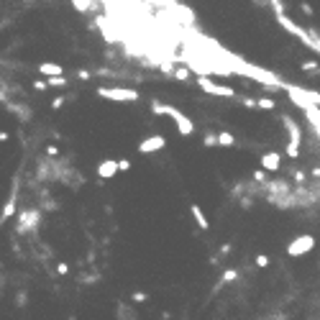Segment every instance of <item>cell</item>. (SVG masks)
Instances as JSON below:
<instances>
[{"label":"cell","instance_id":"1","mask_svg":"<svg viewBox=\"0 0 320 320\" xmlns=\"http://www.w3.org/2000/svg\"><path fill=\"white\" fill-rule=\"evenodd\" d=\"M274 18H277V23L282 26L284 31H287V33H292V36H297L302 44H305V46H310V49H313L315 54L320 51V44H318V31H313V33H310V31H305L302 26H297V23L292 21V18H287V13H282V15H274Z\"/></svg>","mask_w":320,"mask_h":320},{"label":"cell","instance_id":"2","mask_svg":"<svg viewBox=\"0 0 320 320\" xmlns=\"http://www.w3.org/2000/svg\"><path fill=\"white\" fill-rule=\"evenodd\" d=\"M282 90H287V95H290V100L297 105V108H310V105H320V95L313 90H302V87H297V85H287V82H282Z\"/></svg>","mask_w":320,"mask_h":320},{"label":"cell","instance_id":"3","mask_svg":"<svg viewBox=\"0 0 320 320\" xmlns=\"http://www.w3.org/2000/svg\"><path fill=\"white\" fill-rule=\"evenodd\" d=\"M97 95L105 97V100H115V103H136L138 100V90L133 87H97Z\"/></svg>","mask_w":320,"mask_h":320},{"label":"cell","instance_id":"4","mask_svg":"<svg viewBox=\"0 0 320 320\" xmlns=\"http://www.w3.org/2000/svg\"><path fill=\"white\" fill-rule=\"evenodd\" d=\"M282 123H284V128H287V133H290L287 156H290V159H297V156H300V144H302V131H300V126L295 123V118H292V115H282Z\"/></svg>","mask_w":320,"mask_h":320},{"label":"cell","instance_id":"5","mask_svg":"<svg viewBox=\"0 0 320 320\" xmlns=\"http://www.w3.org/2000/svg\"><path fill=\"white\" fill-rule=\"evenodd\" d=\"M41 226V210L39 208H31V210H21L18 213V233H31V230H36Z\"/></svg>","mask_w":320,"mask_h":320},{"label":"cell","instance_id":"6","mask_svg":"<svg viewBox=\"0 0 320 320\" xmlns=\"http://www.w3.org/2000/svg\"><path fill=\"white\" fill-rule=\"evenodd\" d=\"M18 187H21V180L15 177L13 187H11V195H8V202H5L3 213H0V228H3V223H8V220L15 215V210H18Z\"/></svg>","mask_w":320,"mask_h":320},{"label":"cell","instance_id":"7","mask_svg":"<svg viewBox=\"0 0 320 320\" xmlns=\"http://www.w3.org/2000/svg\"><path fill=\"white\" fill-rule=\"evenodd\" d=\"M164 115H169V118L174 121V126H177V131H180L182 136H192L195 126H192V121H190V118H187V115H184L182 110H177V108H172V105H167Z\"/></svg>","mask_w":320,"mask_h":320},{"label":"cell","instance_id":"8","mask_svg":"<svg viewBox=\"0 0 320 320\" xmlns=\"http://www.w3.org/2000/svg\"><path fill=\"white\" fill-rule=\"evenodd\" d=\"M198 85L205 90L208 95H220V97H236L233 92V87H228V85H218V82H213L210 77H198Z\"/></svg>","mask_w":320,"mask_h":320},{"label":"cell","instance_id":"9","mask_svg":"<svg viewBox=\"0 0 320 320\" xmlns=\"http://www.w3.org/2000/svg\"><path fill=\"white\" fill-rule=\"evenodd\" d=\"M313 246H315V238L310 236V233H305V236H297L295 241H290L287 254H290V256H302V254L313 251Z\"/></svg>","mask_w":320,"mask_h":320},{"label":"cell","instance_id":"10","mask_svg":"<svg viewBox=\"0 0 320 320\" xmlns=\"http://www.w3.org/2000/svg\"><path fill=\"white\" fill-rule=\"evenodd\" d=\"M167 146V138L164 136H149L138 144V154H151V151H159Z\"/></svg>","mask_w":320,"mask_h":320},{"label":"cell","instance_id":"11","mask_svg":"<svg viewBox=\"0 0 320 320\" xmlns=\"http://www.w3.org/2000/svg\"><path fill=\"white\" fill-rule=\"evenodd\" d=\"M5 105V110L8 113H13V115H18V121H23V123H29L31 118H33V113H31V108L29 105H23V103H3Z\"/></svg>","mask_w":320,"mask_h":320},{"label":"cell","instance_id":"12","mask_svg":"<svg viewBox=\"0 0 320 320\" xmlns=\"http://www.w3.org/2000/svg\"><path fill=\"white\" fill-rule=\"evenodd\" d=\"M115 174H118V164H115V159H105V162L97 164V177H100V180H113Z\"/></svg>","mask_w":320,"mask_h":320},{"label":"cell","instance_id":"13","mask_svg":"<svg viewBox=\"0 0 320 320\" xmlns=\"http://www.w3.org/2000/svg\"><path fill=\"white\" fill-rule=\"evenodd\" d=\"M282 167V156L277 154V151H269V154L261 156V169L264 172H279Z\"/></svg>","mask_w":320,"mask_h":320},{"label":"cell","instance_id":"14","mask_svg":"<svg viewBox=\"0 0 320 320\" xmlns=\"http://www.w3.org/2000/svg\"><path fill=\"white\" fill-rule=\"evenodd\" d=\"M190 213H192V218H195V223H198L200 230H208L210 228V220L205 218V213H202V208L198 205V202H192V205H190Z\"/></svg>","mask_w":320,"mask_h":320},{"label":"cell","instance_id":"15","mask_svg":"<svg viewBox=\"0 0 320 320\" xmlns=\"http://www.w3.org/2000/svg\"><path fill=\"white\" fill-rule=\"evenodd\" d=\"M238 274H241V272H238V269H226L223 274H220V279H218V284H215V290H213V295H215V292H218V290H223V287H226V284H230V282H236V279H238Z\"/></svg>","mask_w":320,"mask_h":320},{"label":"cell","instance_id":"16","mask_svg":"<svg viewBox=\"0 0 320 320\" xmlns=\"http://www.w3.org/2000/svg\"><path fill=\"white\" fill-rule=\"evenodd\" d=\"M115 318H118V320H138V315L131 310L128 302H118V307H115Z\"/></svg>","mask_w":320,"mask_h":320},{"label":"cell","instance_id":"17","mask_svg":"<svg viewBox=\"0 0 320 320\" xmlns=\"http://www.w3.org/2000/svg\"><path fill=\"white\" fill-rule=\"evenodd\" d=\"M39 72L44 77H57V75H64V67L54 64V61H44V64H39Z\"/></svg>","mask_w":320,"mask_h":320},{"label":"cell","instance_id":"18","mask_svg":"<svg viewBox=\"0 0 320 320\" xmlns=\"http://www.w3.org/2000/svg\"><path fill=\"white\" fill-rule=\"evenodd\" d=\"M174 79H180V82H190V77H192V69L190 67H172V75Z\"/></svg>","mask_w":320,"mask_h":320},{"label":"cell","instance_id":"19","mask_svg":"<svg viewBox=\"0 0 320 320\" xmlns=\"http://www.w3.org/2000/svg\"><path fill=\"white\" fill-rule=\"evenodd\" d=\"M218 136V146H236V136L230 131H223V133H215Z\"/></svg>","mask_w":320,"mask_h":320},{"label":"cell","instance_id":"20","mask_svg":"<svg viewBox=\"0 0 320 320\" xmlns=\"http://www.w3.org/2000/svg\"><path fill=\"white\" fill-rule=\"evenodd\" d=\"M72 5H75V11H79V13H87V11H92L95 0H72Z\"/></svg>","mask_w":320,"mask_h":320},{"label":"cell","instance_id":"21","mask_svg":"<svg viewBox=\"0 0 320 320\" xmlns=\"http://www.w3.org/2000/svg\"><path fill=\"white\" fill-rule=\"evenodd\" d=\"M67 85H69V79H67V77H61V75L46 79V87H67Z\"/></svg>","mask_w":320,"mask_h":320},{"label":"cell","instance_id":"22","mask_svg":"<svg viewBox=\"0 0 320 320\" xmlns=\"http://www.w3.org/2000/svg\"><path fill=\"white\" fill-rule=\"evenodd\" d=\"M274 103L272 97H259V100H256V108H261V110H274Z\"/></svg>","mask_w":320,"mask_h":320},{"label":"cell","instance_id":"23","mask_svg":"<svg viewBox=\"0 0 320 320\" xmlns=\"http://www.w3.org/2000/svg\"><path fill=\"white\" fill-rule=\"evenodd\" d=\"M15 307H29V292H15Z\"/></svg>","mask_w":320,"mask_h":320},{"label":"cell","instance_id":"24","mask_svg":"<svg viewBox=\"0 0 320 320\" xmlns=\"http://www.w3.org/2000/svg\"><path fill=\"white\" fill-rule=\"evenodd\" d=\"M266 5H272L274 15H282V13H287V11H284V3H282V0H266Z\"/></svg>","mask_w":320,"mask_h":320},{"label":"cell","instance_id":"25","mask_svg":"<svg viewBox=\"0 0 320 320\" xmlns=\"http://www.w3.org/2000/svg\"><path fill=\"white\" fill-rule=\"evenodd\" d=\"M164 110H167V105H164L162 100H151V113H156V115H164Z\"/></svg>","mask_w":320,"mask_h":320},{"label":"cell","instance_id":"26","mask_svg":"<svg viewBox=\"0 0 320 320\" xmlns=\"http://www.w3.org/2000/svg\"><path fill=\"white\" fill-rule=\"evenodd\" d=\"M292 182H295V184H305L307 180H305V172H302V169H292Z\"/></svg>","mask_w":320,"mask_h":320},{"label":"cell","instance_id":"27","mask_svg":"<svg viewBox=\"0 0 320 320\" xmlns=\"http://www.w3.org/2000/svg\"><path fill=\"white\" fill-rule=\"evenodd\" d=\"M302 72H313V75H318V61H302Z\"/></svg>","mask_w":320,"mask_h":320},{"label":"cell","instance_id":"28","mask_svg":"<svg viewBox=\"0 0 320 320\" xmlns=\"http://www.w3.org/2000/svg\"><path fill=\"white\" fill-rule=\"evenodd\" d=\"M202 144H205V146H218V136H215V133H205Z\"/></svg>","mask_w":320,"mask_h":320},{"label":"cell","instance_id":"29","mask_svg":"<svg viewBox=\"0 0 320 320\" xmlns=\"http://www.w3.org/2000/svg\"><path fill=\"white\" fill-rule=\"evenodd\" d=\"M254 182H256V184H264V182H266V172H264V169H256V172H254Z\"/></svg>","mask_w":320,"mask_h":320},{"label":"cell","instance_id":"30","mask_svg":"<svg viewBox=\"0 0 320 320\" xmlns=\"http://www.w3.org/2000/svg\"><path fill=\"white\" fill-rule=\"evenodd\" d=\"M256 266H259V269L269 266V256H266V254H259V256H256Z\"/></svg>","mask_w":320,"mask_h":320},{"label":"cell","instance_id":"31","mask_svg":"<svg viewBox=\"0 0 320 320\" xmlns=\"http://www.w3.org/2000/svg\"><path fill=\"white\" fill-rule=\"evenodd\" d=\"M238 200H241V208H244V210H248V208L254 205V198H251V195H244V198H238Z\"/></svg>","mask_w":320,"mask_h":320},{"label":"cell","instance_id":"32","mask_svg":"<svg viewBox=\"0 0 320 320\" xmlns=\"http://www.w3.org/2000/svg\"><path fill=\"white\" fill-rule=\"evenodd\" d=\"M115 164H118V172H128V169H131V162H128V159H118Z\"/></svg>","mask_w":320,"mask_h":320},{"label":"cell","instance_id":"33","mask_svg":"<svg viewBox=\"0 0 320 320\" xmlns=\"http://www.w3.org/2000/svg\"><path fill=\"white\" fill-rule=\"evenodd\" d=\"M131 300H133V302H146V300H149V295H146V292H133Z\"/></svg>","mask_w":320,"mask_h":320},{"label":"cell","instance_id":"34","mask_svg":"<svg viewBox=\"0 0 320 320\" xmlns=\"http://www.w3.org/2000/svg\"><path fill=\"white\" fill-rule=\"evenodd\" d=\"M64 100H67V97H64V95H59V97H54V100H51V108H54V110H59V108H61V105H64Z\"/></svg>","mask_w":320,"mask_h":320},{"label":"cell","instance_id":"35","mask_svg":"<svg viewBox=\"0 0 320 320\" xmlns=\"http://www.w3.org/2000/svg\"><path fill=\"white\" fill-rule=\"evenodd\" d=\"M77 79H82V82H87V79H92V75L87 72V69H77Z\"/></svg>","mask_w":320,"mask_h":320},{"label":"cell","instance_id":"36","mask_svg":"<svg viewBox=\"0 0 320 320\" xmlns=\"http://www.w3.org/2000/svg\"><path fill=\"white\" fill-rule=\"evenodd\" d=\"M33 90H46V79H36V82H33Z\"/></svg>","mask_w":320,"mask_h":320},{"label":"cell","instance_id":"37","mask_svg":"<svg viewBox=\"0 0 320 320\" xmlns=\"http://www.w3.org/2000/svg\"><path fill=\"white\" fill-rule=\"evenodd\" d=\"M300 11L305 13V15H313V5H310V3H302V5H300Z\"/></svg>","mask_w":320,"mask_h":320},{"label":"cell","instance_id":"38","mask_svg":"<svg viewBox=\"0 0 320 320\" xmlns=\"http://www.w3.org/2000/svg\"><path fill=\"white\" fill-rule=\"evenodd\" d=\"M57 272H59V274H67V272H69V264L59 261V264H57Z\"/></svg>","mask_w":320,"mask_h":320},{"label":"cell","instance_id":"39","mask_svg":"<svg viewBox=\"0 0 320 320\" xmlns=\"http://www.w3.org/2000/svg\"><path fill=\"white\" fill-rule=\"evenodd\" d=\"M241 103L246 105V108H256V100H251V97H241Z\"/></svg>","mask_w":320,"mask_h":320},{"label":"cell","instance_id":"40","mask_svg":"<svg viewBox=\"0 0 320 320\" xmlns=\"http://www.w3.org/2000/svg\"><path fill=\"white\" fill-rule=\"evenodd\" d=\"M46 154H49V156H59V149H57V146H49Z\"/></svg>","mask_w":320,"mask_h":320},{"label":"cell","instance_id":"41","mask_svg":"<svg viewBox=\"0 0 320 320\" xmlns=\"http://www.w3.org/2000/svg\"><path fill=\"white\" fill-rule=\"evenodd\" d=\"M8 138H11V133H8V131H0V144H5Z\"/></svg>","mask_w":320,"mask_h":320},{"label":"cell","instance_id":"42","mask_svg":"<svg viewBox=\"0 0 320 320\" xmlns=\"http://www.w3.org/2000/svg\"><path fill=\"white\" fill-rule=\"evenodd\" d=\"M251 3H254V5H259V8H264V5H266V0H251Z\"/></svg>","mask_w":320,"mask_h":320},{"label":"cell","instance_id":"43","mask_svg":"<svg viewBox=\"0 0 320 320\" xmlns=\"http://www.w3.org/2000/svg\"><path fill=\"white\" fill-rule=\"evenodd\" d=\"M5 287V277H0V290H3Z\"/></svg>","mask_w":320,"mask_h":320},{"label":"cell","instance_id":"44","mask_svg":"<svg viewBox=\"0 0 320 320\" xmlns=\"http://www.w3.org/2000/svg\"><path fill=\"white\" fill-rule=\"evenodd\" d=\"M44 3H51V0H44Z\"/></svg>","mask_w":320,"mask_h":320},{"label":"cell","instance_id":"45","mask_svg":"<svg viewBox=\"0 0 320 320\" xmlns=\"http://www.w3.org/2000/svg\"><path fill=\"white\" fill-rule=\"evenodd\" d=\"M0 29H3V26H0Z\"/></svg>","mask_w":320,"mask_h":320}]
</instances>
